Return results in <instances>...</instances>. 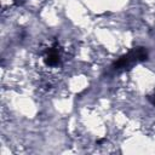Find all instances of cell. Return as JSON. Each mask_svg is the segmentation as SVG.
<instances>
[{"label": "cell", "instance_id": "obj_4", "mask_svg": "<svg viewBox=\"0 0 155 155\" xmlns=\"http://www.w3.org/2000/svg\"><path fill=\"white\" fill-rule=\"evenodd\" d=\"M149 98H150V102H151V103L155 105V92H154V93H153V94H151Z\"/></svg>", "mask_w": 155, "mask_h": 155}, {"label": "cell", "instance_id": "obj_1", "mask_svg": "<svg viewBox=\"0 0 155 155\" xmlns=\"http://www.w3.org/2000/svg\"><path fill=\"white\" fill-rule=\"evenodd\" d=\"M148 58V52L144 47H136L132 51H130L127 54L120 57L115 63H114V68L115 69H128L131 68L134 63L138 62H143Z\"/></svg>", "mask_w": 155, "mask_h": 155}, {"label": "cell", "instance_id": "obj_3", "mask_svg": "<svg viewBox=\"0 0 155 155\" xmlns=\"http://www.w3.org/2000/svg\"><path fill=\"white\" fill-rule=\"evenodd\" d=\"M15 1V4L17 5V6H19V5H23L24 2H25V0H13Z\"/></svg>", "mask_w": 155, "mask_h": 155}, {"label": "cell", "instance_id": "obj_2", "mask_svg": "<svg viewBox=\"0 0 155 155\" xmlns=\"http://www.w3.org/2000/svg\"><path fill=\"white\" fill-rule=\"evenodd\" d=\"M45 62L46 64L48 65H57L59 63V54L58 52L54 50V48H51L47 54H46V58H45Z\"/></svg>", "mask_w": 155, "mask_h": 155}]
</instances>
